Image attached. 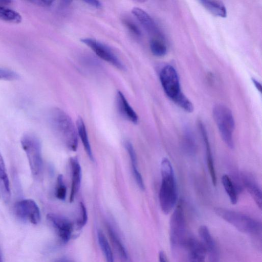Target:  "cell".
<instances>
[{
  "mask_svg": "<svg viewBox=\"0 0 262 262\" xmlns=\"http://www.w3.org/2000/svg\"><path fill=\"white\" fill-rule=\"evenodd\" d=\"M47 219L63 243L69 242L73 230V223L67 218L55 213H49Z\"/></svg>",
  "mask_w": 262,
  "mask_h": 262,
  "instance_id": "obj_10",
  "label": "cell"
},
{
  "mask_svg": "<svg viewBox=\"0 0 262 262\" xmlns=\"http://www.w3.org/2000/svg\"><path fill=\"white\" fill-rule=\"evenodd\" d=\"M98 243L106 262H114V256L109 243L101 230L97 232Z\"/></svg>",
  "mask_w": 262,
  "mask_h": 262,
  "instance_id": "obj_21",
  "label": "cell"
},
{
  "mask_svg": "<svg viewBox=\"0 0 262 262\" xmlns=\"http://www.w3.org/2000/svg\"><path fill=\"white\" fill-rule=\"evenodd\" d=\"M252 82L253 83L254 85H255V88L257 89V90L259 91L260 93L261 92V85L260 83L257 81L256 79L254 78L252 79Z\"/></svg>",
  "mask_w": 262,
  "mask_h": 262,
  "instance_id": "obj_36",
  "label": "cell"
},
{
  "mask_svg": "<svg viewBox=\"0 0 262 262\" xmlns=\"http://www.w3.org/2000/svg\"><path fill=\"white\" fill-rule=\"evenodd\" d=\"M79 213L77 224L79 228H82L85 225L88 220L86 209L82 202L79 203Z\"/></svg>",
  "mask_w": 262,
  "mask_h": 262,
  "instance_id": "obj_28",
  "label": "cell"
},
{
  "mask_svg": "<svg viewBox=\"0 0 262 262\" xmlns=\"http://www.w3.org/2000/svg\"><path fill=\"white\" fill-rule=\"evenodd\" d=\"M81 41L89 47L99 57L120 70H124L122 62L107 45L91 38L81 39Z\"/></svg>",
  "mask_w": 262,
  "mask_h": 262,
  "instance_id": "obj_8",
  "label": "cell"
},
{
  "mask_svg": "<svg viewBox=\"0 0 262 262\" xmlns=\"http://www.w3.org/2000/svg\"><path fill=\"white\" fill-rule=\"evenodd\" d=\"M0 262H4L2 253L0 248Z\"/></svg>",
  "mask_w": 262,
  "mask_h": 262,
  "instance_id": "obj_38",
  "label": "cell"
},
{
  "mask_svg": "<svg viewBox=\"0 0 262 262\" xmlns=\"http://www.w3.org/2000/svg\"><path fill=\"white\" fill-rule=\"evenodd\" d=\"M198 232L201 242L209 255L210 262H219L216 245L208 227L205 225L200 226Z\"/></svg>",
  "mask_w": 262,
  "mask_h": 262,
  "instance_id": "obj_11",
  "label": "cell"
},
{
  "mask_svg": "<svg viewBox=\"0 0 262 262\" xmlns=\"http://www.w3.org/2000/svg\"><path fill=\"white\" fill-rule=\"evenodd\" d=\"M0 184L7 195H10V186L4 160L0 152Z\"/></svg>",
  "mask_w": 262,
  "mask_h": 262,
  "instance_id": "obj_25",
  "label": "cell"
},
{
  "mask_svg": "<svg viewBox=\"0 0 262 262\" xmlns=\"http://www.w3.org/2000/svg\"><path fill=\"white\" fill-rule=\"evenodd\" d=\"M20 144L26 153L32 176L35 178H40L43 166L39 139L32 133H25L21 137Z\"/></svg>",
  "mask_w": 262,
  "mask_h": 262,
  "instance_id": "obj_4",
  "label": "cell"
},
{
  "mask_svg": "<svg viewBox=\"0 0 262 262\" xmlns=\"http://www.w3.org/2000/svg\"><path fill=\"white\" fill-rule=\"evenodd\" d=\"M212 115L223 141L228 147L233 148L235 121L232 112L226 105L217 104L213 108Z\"/></svg>",
  "mask_w": 262,
  "mask_h": 262,
  "instance_id": "obj_6",
  "label": "cell"
},
{
  "mask_svg": "<svg viewBox=\"0 0 262 262\" xmlns=\"http://www.w3.org/2000/svg\"><path fill=\"white\" fill-rule=\"evenodd\" d=\"M123 23L126 28L134 35L139 37L141 36V31L138 26L129 19H125Z\"/></svg>",
  "mask_w": 262,
  "mask_h": 262,
  "instance_id": "obj_32",
  "label": "cell"
},
{
  "mask_svg": "<svg viewBox=\"0 0 262 262\" xmlns=\"http://www.w3.org/2000/svg\"><path fill=\"white\" fill-rule=\"evenodd\" d=\"M0 19L18 24L21 21L22 18L21 15L16 11L0 6Z\"/></svg>",
  "mask_w": 262,
  "mask_h": 262,
  "instance_id": "obj_23",
  "label": "cell"
},
{
  "mask_svg": "<svg viewBox=\"0 0 262 262\" xmlns=\"http://www.w3.org/2000/svg\"><path fill=\"white\" fill-rule=\"evenodd\" d=\"M55 195L57 199L61 201L66 198L67 188L62 174H59L57 178Z\"/></svg>",
  "mask_w": 262,
  "mask_h": 262,
  "instance_id": "obj_26",
  "label": "cell"
},
{
  "mask_svg": "<svg viewBox=\"0 0 262 262\" xmlns=\"http://www.w3.org/2000/svg\"><path fill=\"white\" fill-rule=\"evenodd\" d=\"M19 78L18 75L15 72L3 68H0V80H14Z\"/></svg>",
  "mask_w": 262,
  "mask_h": 262,
  "instance_id": "obj_29",
  "label": "cell"
},
{
  "mask_svg": "<svg viewBox=\"0 0 262 262\" xmlns=\"http://www.w3.org/2000/svg\"><path fill=\"white\" fill-rule=\"evenodd\" d=\"M214 212L241 232L254 235L261 234V222L249 215L221 207L215 208Z\"/></svg>",
  "mask_w": 262,
  "mask_h": 262,
  "instance_id": "obj_3",
  "label": "cell"
},
{
  "mask_svg": "<svg viewBox=\"0 0 262 262\" xmlns=\"http://www.w3.org/2000/svg\"><path fill=\"white\" fill-rule=\"evenodd\" d=\"M132 13L144 29L150 34L155 36L152 38H162L157 24L146 12L140 8L134 7Z\"/></svg>",
  "mask_w": 262,
  "mask_h": 262,
  "instance_id": "obj_12",
  "label": "cell"
},
{
  "mask_svg": "<svg viewBox=\"0 0 262 262\" xmlns=\"http://www.w3.org/2000/svg\"><path fill=\"white\" fill-rule=\"evenodd\" d=\"M132 169L137 185L141 189L144 190L145 188L144 181L141 173L138 170L137 166H132Z\"/></svg>",
  "mask_w": 262,
  "mask_h": 262,
  "instance_id": "obj_31",
  "label": "cell"
},
{
  "mask_svg": "<svg viewBox=\"0 0 262 262\" xmlns=\"http://www.w3.org/2000/svg\"><path fill=\"white\" fill-rule=\"evenodd\" d=\"M160 80L166 95L173 102L183 93L176 70L171 65H166L161 70Z\"/></svg>",
  "mask_w": 262,
  "mask_h": 262,
  "instance_id": "obj_7",
  "label": "cell"
},
{
  "mask_svg": "<svg viewBox=\"0 0 262 262\" xmlns=\"http://www.w3.org/2000/svg\"><path fill=\"white\" fill-rule=\"evenodd\" d=\"M161 184L159 199L162 212L167 214L176 206L178 200V189L172 165L167 158L161 162Z\"/></svg>",
  "mask_w": 262,
  "mask_h": 262,
  "instance_id": "obj_2",
  "label": "cell"
},
{
  "mask_svg": "<svg viewBox=\"0 0 262 262\" xmlns=\"http://www.w3.org/2000/svg\"><path fill=\"white\" fill-rule=\"evenodd\" d=\"M184 138V145L186 151L190 154H193L195 150V145L191 133L189 131L187 132Z\"/></svg>",
  "mask_w": 262,
  "mask_h": 262,
  "instance_id": "obj_27",
  "label": "cell"
},
{
  "mask_svg": "<svg viewBox=\"0 0 262 262\" xmlns=\"http://www.w3.org/2000/svg\"><path fill=\"white\" fill-rule=\"evenodd\" d=\"M84 3H86L88 5H89L93 7L96 8H100L102 7V4L101 2L98 1L96 0H86L83 1Z\"/></svg>",
  "mask_w": 262,
  "mask_h": 262,
  "instance_id": "obj_33",
  "label": "cell"
},
{
  "mask_svg": "<svg viewBox=\"0 0 262 262\" xmlns=\"http://www.w3.org/2000/svg\"><path fill=\"white\" fill-rule=\"evenodd\" d=\"M71 172V188L70 201H74L80 187L81 181V168L78 158L71 157L70 159Z\"/></svg>",
  "mask_w": 262,
  "mask_h": 262,
  "instance_id": "obj_15",
  "label": "cell"
},
{
  "mask_svg": "<svg viewBox=\"0 0 262 262\" xmlns=\"http://www.w3.org/2000/svg\"><path fill=\"white\" fill-rule=\"evenodd\" d=\"M200 3L209 12L212 14L226 17L227 10L224 4L220 1H201Z\"/></svg>",
  "mask_w": 262,
  "mask_h": 262,
  "instance_id": "obj_20",
  "label": "cell"
},
{
  "mask_svg": "<svg viewBox=\"0 0 262 262\" xmlns=\"http://www.w3.org/2000/svg\"><path fill=\"white\" fill-rule=\"evenodd\" d=\"M222 183L232 204L238 200L237 190L230 178L227 174L222 177Z\"/></svg>",
  "mask_w": 262,
  "mask_h": 262,
  "instance_id": "obj_22",
  "label": "cell"
},
{
  "mask_svg": "<svg viewBox=\"0 0 262 262\" xmlns=\"http://www.w3.org/2000/svg\"><path fill=\"white\" fill-rule=\"evenodd\" d=\"M150 50L156 56L162 57L167 53V47L161 38H152L149 42Z\"/></svg>",
  "mask_w": 262,
  "mask_h": 262,
  "instance_id": "obj_24",
  "label": "cell"
},
{
  "mask_svg": "<svg viewBox=\"0 0 262 262\" xmlns=\"http://www.w3.org/2000/svg\"><path fill=\"white\" fill-rule=\"evenodd\" d=\"M242 179L244 185L251 195L257 206L260 209L262 206V193L260 187L253 177L249 174H243Z\"/></svg>",
  "mask_w": 262,
  "mask_h": 262,
  "instance_id": "obj_17",
  "label": "cell"
},
{
  "mask_svg": "<svg viewBox=\"0 0 262 262\" xmlns=\"http://www.w3.org/2000/svg\"><path fill=\"white\" fill-rule=\"evenodd\" d=\"M185 247L188 251L189 262H205L207 252L201 241L189 236Z\"/></svg>",
  "mask_w": 262,
  "mask_h": 262,
  "instance_id": "obj_13",
  "label": "cell"
},
{
  "mask_svg": "<svg viewBox=\"0 0 262 262\" xmlns=\"http://www.w3.org/2000/svg\"><path fill=\"white\" fill-rule=\"evenodd\" d=\"M189 236L182 202L176 206L169 222V239L172 249L185 246Z\"/></svg>",
  "mask_w": 262,
  "mask_h": 262,
  "instance_id": "obj_5",
  "label": "cell"
},
{
  "mask_svg": "<svg viewBox=\"0 0 262 262\" xmlns=\"http://www.w3.org/2000/svg\"><path fill=\"white\" fill-rule=\"evenodd\" d=\"M49 122L53 131L69 150L76 151L78 134L71 117L62 110L55 107L49 112Z\"/></svg>",
  "mask_w": 262,
  "mask_h": 262,
  "instance_id": "obj_1",
  "label": "cell"
},
{
  "mask_svg": "<svg viewBox=\"0 0 262 262\" xmlns=\"http://www.w3.org/2000/svg\"><path fill=\"white\" fill-rule=\"evenodd\" d=\"M107 231L111 243L122 262H127L128 255L120 239L112 227L107 225Z\"/></svg>",
  "mask_w": 262,
  "mask_h": 262,
  "instance_id": "obj_18",
  "label": "cell"
},
{
  "mask_svg": "<svg viewBox=\"0 0 262 262\" xmlns=\"http://www.w3.org/2000/svg\"><path fill=\"white\" fill-rule=\"evenodd\" d=\"M124 146L129 155L132 166H137V156L133 144L129 141H126L124 143Z\"/></svg>",
  "mask_w": 262,
  "mask_h": 262,
  "instance_id": "obj_30",
  "label": "cell"
},
{
  "mask_svg": "<svg viewBox=\"0 0 262 262\" xmlns=\"http://www.w3.org/2000/svg\"><path fill=\"white\" fill-rule=\"evenodd\" d=\"M198 126L205 147L207 165L208 171L210 175L212 184L215 186L216 184V172L207 132L204 124L202 121H199L198 122Z\"/></svg>",
  "mask_w": 262,
  "mask_h": 262,
  "instance_id": "obj_14",
  "label": "cell"
},
{
  "mask_svg": "<svg viewBox=\"0 0 262 262\" xmlns=\"http://www.w3.org/2000/svg\"><path fill=\"white\" fill-rule=\"evenodd\" d=\"M159 262H168L166 255L163 251H160L158 256Z\"/></svg>",
  "mask_w": 262,
  "mask_h": 262,
  "instance_id": "obj_35",
  "label": "cell"
},
{
  "mask_svg": "<svg viewBox=\"0 0 262 262\" xmlns=\"http://www.w3.org/2000/svg\"><path fill=\"white\" fill-rule=\"evenodd\" d=\"M116 102L117 110L123 118L133 123L137 124L138 123L139 118L137 114L129 105L121 91L117 92Z\"/></svg>",
  "mask_w": 262,
  "mask_h": 262,
  "instance_id": "obj_16",
  "label": "cell"
},
{
  "mask_svg": "<svg viewBox=\"0 0 262 262\" xmlns=\"http://www.w3.org/2000/svg\"><path fill=\"white\" fill-rule=\"evenodd\" d=\"M56 262H73L72 260L66 258H63L57 260Z\"/></svg>",
  "mask_w": 262,
  "mask_h": 262,
  "instance_id": "obj_37",
  "label": "cell"
},
{
  "mask_svg": "<svg viewBox=\"0 0 262 262\" xmlns=\"http://www.w3.org/2000/svg\"><path fill=\"white\" fill-rule=\"evenodd\" d=\"M16 215L21 220L37 225L41 220L40 209L36 202L30 199L16 202L14 206Z\"/></svg>",
  "mask_w": 262,
  "mask_h": 262,
  "instance_id": "obj_9",
  "label": "cell"
},
{
  "mask_svg": "<svg viewBox=\"0 0 262 262\" xmlns=\"http://www.w3.org/2000/svg\"><path fill=\"white\" fill-rule=\"evenodd\" d=\"M32 2L41 6L49 7L52 5L53 1H35Z\"/></svg>",
  "mask_w": 262,
  "mask_h": 262,
  "instance_id": "obj_34",
  "label": "cell"
},
{
  "mask_svg": "<svg viewBox=\"0 0 262 262\" xmlns=\"http://www.w3.org/2000/svg\"><path fill=\"white\" fill-rule=\"evenodd\" d=\"M78 136H79L84 150L91 160H94L92 148L89 142L88 133L84 122L81 117H79L76 121Z\"/></svg>",
  "mask_w": 262,
  "mask_h": 262,
  "instance_id": "obj_19",
  "label": "cell"
}]
</instances>
